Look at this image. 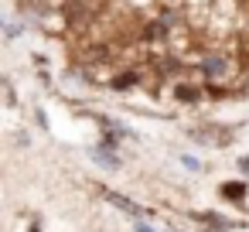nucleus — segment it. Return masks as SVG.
<instances>
[{"instance_id":"1","label":"nucleus","mask_w":249,"mask_h":232,"mask_svg":"<svg viewBox=\"0 0 249 232\" xmlns=\"http://www.w3.org/2000/svg\"><path fill=\"white\" fill-rule=\"evenodd\" d=\"M222 195H225V198H246V184H239V181L222 184Z\"/></svg>"},{"instance_id":"2","label":"nucleus","mask_w":249,"mask_h":232,"mask_svg":"<svg viewBox=\"0 0 249 232\" xmlns=\"http://www.w3.org/2000/svg\"><path fill=\"white\" fill-rule=\"evenodd\" d=\"M178 99H181V103H195V99H198V89H195V86H178Z\"/></svg>"},{"instance_id":"3","label":"nucleus","mask_w":249,"mask_h":232,"mask_svg":"<svg viewBox=\"0 0 249 232\" xmlns=\"http://www.w3.org/2000/svg\"><path fill=\"white\" fill-rule=\"evenodd\" d=\"M205 72H208V75H215V72H225V62H222V58H208V62H205Z\"/></svg>"},{"instance_id":"4","label":"nucleus","mask_w":249,"mask_h":232,"mask_svg":"<svg viewBox=\"0 0 249 232\" xmlns=\"http://www.w3.org/2000/svg\"><path fill=\"white\" fill-rule=\"evenodd\" d=\"M133 82H137V75H133V72H126V75H120L113 86H116V89H126V86H133Z\"/></svg>"},{"instance_id":"5","label":"nucleus","mask_w":249,"mask_h":232,"mask_svg":"<svg viewBox=\"0 0 249 232\" xmlns=\"http://www.w3.org/2000/svg\"><path fill=\"white\" fill-rule=\"evenodd\" d=\"M239 167H242V171H249V157H242V161H239Z\"/></svg>"},{"instance_id":"6","label":"nucleus","mask_w":249,"mask_h":232,"mask_svg":"<svg viewBox=\"0 0 249 232\" xmlns=\"http://www.w3.org/2000/svg\"><path fill=\"white\" fill-rule=\"evenodd\" d=\"M137 232H154V229L150 225H137Z\"/></svg>"}]
</instances>
